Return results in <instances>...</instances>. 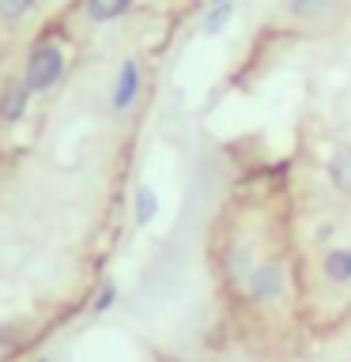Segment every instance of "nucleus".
Wrapping results in <instances>:
<instances>
[{
    "mask_svg": "<svg viewBox=\"0 0 351 362\" xmlns=\"http://www.w3.org/2000/svg\"><path fill=\"white\" fill-rule=\"evenodd\" d=\"M38 362H45V358H38Z\"/></svg>",
    "mask_w": 351,
    "mask_h": 362,
    "instance_id": "14",
    "label": "nucleus"
},
{
    "mask_svg": "<svg viewBox=\"0 0 351 362\" xmlns=\"http://www.w3.org/2000/svg\"><path fill=\"white\" fill-rule=\"evenodd\" d=\"M226 19H231V4H215V11L204 19V34H219L226 27Z\"/></svg>",
    "mask_w": 351,
    "mask_h": 362,
    "instance_id": "11",
    "label": "nucleus"
},
{
    "mask_svg": "<svg viewBox=\"0 0 351 362\" xmlns=\"http://www.w3.org/2000/svg\"><path fill=\"white\" fill-rule=\"evenodd\" d=\"M68 61H72V45H68V38L57 27H45L34 34V42L27 45V57H23V83H27V90L34 98L50 95V90H57L64 83L68 76Z\"/></svg>",
    "mask_w": 351,
    "mask_h": 362,
    "instance_id": "1",
    "label": "nucleus"
},
{
    "mask_svg": "<svg viewBox=\"0 0 351 362\" xmlns=\"http://www.w3.org/2000/svg\"><path fill=\"white\" fill-rule=\"evenodd\" d=\"M144 90V72H140V61L136 57H125L121 68H117V79H113V95H110V110L113 113H129L136 106Z\"/></svg>",
    "mask_w": 351,
    "mask_h": 362,
    "instance_id": "3",
    "label": "nucleus"
},
{
    "mask_svg": "<svg viewBox=\"0 0 351 362\" xmlns=\"http://www.w3.org/2000/svg\"><path fill=\"white\" fill-rule=\"evenodd\" d=\"M155 211H159V197L147 185H140V189H136V223L147 226L155 219Z\"/></svg>",
    "mask_w": 351,
    "mask_h": 362,
    "instance_id": "9",
    "label": "nucleus"
},
{
    "mask_svg": "<svg viewBox=\"0 0 351 362\" xmlns=\"http://www.w3.org/2000/svg\"><path fill=\"white\" fill-rule=\"evenodd\" d=\"M328 4H333V0H291V11L302 19H317Z\"/></svg>",
    "mask_w": 351,
    "mask_h": 362,
    "instance_id": "10",
    "label": "nucleus"
},
{
    "mask_svg": "<svg viewBox=\"0 0 351 362\" xmlns=\"http://www.w3.org/2000/svg\"><path fill=\"white\" fill-rule=\"evenodd\" d=\"M30 90L27 83H23V76L19 72H11L0 79V136H8V132H16L23 121H27V113H30Z\"/></svg>",
    "mask_w": 351,
    "mask_h": 362,
    "instance_id": "2",
    "label": "nucleus"
},
{
    "mask_svg": "<svg viewBox=\"0 0 351 362\" xmlns=\"http://www.w3.org/2000/svg\"><path fill=\"white\" fill-rule=\"evenodd\" d=\"M212 4H231V0H212Z\"/></svg>",
    "mask_w": 351,
    "mask_h": 362,
    "instance_id": "13",
    "label": "nucleus"
},
{
    "mask_svg": "<svg viewBox=\"0 0 351 362\" xmlns=\"http://www.w3.org/2000/svg\"><path fill=\"white\" fill-rule=\"evenodd\" d=\"M321 272L333 283H351V249H336V253H328Z\"/></svg>",
    "mask_w": 351,
    "mask_h": 362,
    "instance_id": "8",
    "label": "nucleus"
},
{
    "mask_svg": "<svg viewBox=\"0 0 351 362\" xmlns=\"http://www.w3.org/2000/svg\"><path fill=\"white\" fill-rule=\"evenodd\" d=\"M328 177H333V185L340 192L351 197V144H344L333 158H328Z\"/></svg>",
    "mask_w": 351,
    "mask_h": 362,
    "instance_id": "7",
    "label": "nucleus"
},
{
    "mask_svg": "<svg viewBox=\"0 0 351 362\" xmlns=\"http://www.w3.org/2000/svg\"><path fill=\"white\" fill-rule=\"evenodd\" d=\"M42 0H0V27H19L38 11Z\"/></svg>",
    "mask_w": 351,
    "mask_h": 362,
    "instance_id": "6",
    "label": "nucleus"
},
{
    "mask_svg": "<svg viewBox=\"0 0 351 362\" xmlns=\"http://www.w3.org/2000/svg\"><path fill=\"white\" fill-rule=\"evenodd\" d=\"M113 302H117V287H113V283H106V287L98 291V298H95V305H91V310H95V313H106Z\"/></svg>",
    "mask_w": 351,
    "mask_h": 362,
    "instance_id": "12",
    "label": "nucleus"
},
{
    "mask_svg": "<svg viewBox=\"0 0 351 362\" xmlns=\"http://www.w3.org/2000/svg\"><path fill=\"white\" fill-rule=\"evenodd\" d=\"M132 8V0H79V11L87 16V23H113Z\"/></svg>",
    "mask_w": 351,
    "mask_h": 362,
    "instance_id": "5",
    "label": "nucleus"
},
{
    "mask_svg": "<svg viewBox=\"0 0 351 362\" xmlns=\"http://www.w3.org/2000/svg\"><path fill=\"white\" fill-rule=\"evenodd\" d=\"M249 291H253V298H257V302L280 298V291H283L280 268H276V264H257V268H253V276H249Z\"/></svg>",
    "mask_w": 351,
    "mask_h": 362,
    "instance_id": "4",
    "label": "nucleus"
}]
</instances>
